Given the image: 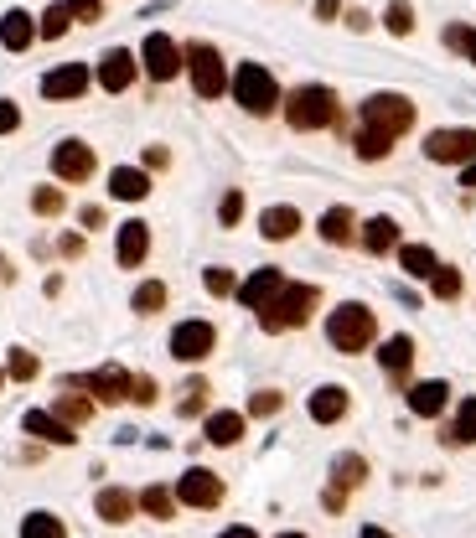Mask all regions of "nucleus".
<instances>
[{"instance_id":"obj_1","label":"nucleus","mask_w":476,"mask_h":538,"mask_svg":"<svg viewBox=\"0 0 476 538\" xmlns=\"http://www.w3.org/2000/svg\"><path fill=\"white\" fill-rule=\"evenodd\" d=\"M337 94L326 83H301V88H290V99H285V119H290V130H326V125H337Z\"/></svg>"},{"instance_id":"obj_2","label":"nucleus","mask_w":476,"mask_h":538,"mask_svg":"<svg viewBox=\"0 0 476 538\" xmlns=\"http://www.w3.org/2000/svg\"><path fill=\"white\" fill-rule=\"evenodd\" d=\"M378 337V316L363 306V301H342L332 316H326V342H332L337 352H363L368 342Z\"/></svg>"},{"instance_id":"obj_3","label":"nucleus","mask_w":476,"mask_h":538,"mask_svg":"<svg viewBox=\"0 0 476 538\" xmlns=\"http://www.w3.org/2000/svg\"><path fill=\"white\" fill-rule=\"evenodd\" d=\"M228 88H233L238 109H249V114H275L280 109V83H275V73L264 63H238Z\"/></svg>"},{"instance_id":"obj_4","label":"nucleus","mask_w":476,"mask_h":538,"mask_svg":"<svg viewBox=\"0 0 476 538\" xmlns=\"http://www.w3.org/2000/svg\"><path fill=\"white\" fill-rule=\"evenodd\" d=\"M316 306H321V290L316 285H285L280 301L259 311V326H264V332H295V326L311 321Z\"/></svg>"},{"instance_id":"obj_5","label":"nucleus","mask_w":476,"mask_h":538,"mask_svg":"<svg viewBox=\"0 0 476 538\" xmlns=\"http://www.w3.org/2000/svg\"><path fill=\"white\" fill-rule=\"evenodd\" d=\"M182 63H187V73H192L197 99H218L223 88H228V68H223V52H218V47L187 42V47H182Z\"/></svg>"},{"instance_id":"obj_6","label":"nucleus","mask_w":476,"mask_h":538,"mask_svg":"<svg viewBox=\"0 0 476 538\" xmlns=\"http://www.w3.org/2000/svg\"><path fill=\"white\" fill-rule=\"evenodd\" d=\"M409 125H414V104H409L404 94H373V99L363 104V130H373V135L399 140Z\"/></svg>"},{"instance_id":"obj_7","label":"nucleus","mask_w":476,"mask_h":538,"mask_svg":"<svg viewBox=\"0 0 476 538\" xmlns=\"http://www.w3.org/2000/svg\"><path fill=\"white\" fill-rule=\"evenodd\" d=\"M425 156L435 166H471L476 161V130H430Z\"/></svg>"},{"instance_id":"obj_8","label":"nucleus","mask_w":476,"mask_h":538,"mask_svg":"<svg viewBox=\"0 0 476 538\" xmlns=\"http://www.w3.org/2000/svg\"><path fill=\"white\" fill-rule=\"evenodd\" d=\"M213 347H218V326L213 321H182L171 332V357L176 363H202Z\"/></svg>"},{"instance_id":"obj_9","label":"nucleus","mask_w":476,"mask_h":538,"mask_svg":"<svg viewBox=\"0 0 476 538\" xmlns=\"http://www.w3.org/2000/svg\"><path fill=\"white\" fill-rule=\"evenodd\" d=\"M140 63H145V73H151L156 83H171L176 73L187 68V63H182V47H176L166 32H151V37H145V47H140Z\"/></svg>"},{"instance_id":"obj_10","label":"nucleus","mask_w":476,"mask_h":538,"mask_svg":"<svg viewBox=\"0 0 476 538\" xmlns=\"http://www.w3.org/2000/svg\"><path fill=\"white\" fill-rule=\"evenodd\" d=\"M176 502H182V507H202V513H207V507H218L223 502V476L207 471V466H192L182 482H176Z\"/></svg>"},{"instance_id":"obj_11","label":"nucleus","mask_w":476,"mask_h":538,"mask_svg":"<svg viewBox=\"0 0 476 538\" xmlns=\"http://www.w3.org/2000/svg\"><path fill=\"white\" fill-rule=\"evenodd\" d=\"M94 145H83V140H57L52 145V171H57V182H88L94 176Z\"/></svg>"},{"instance_id":"obj_12","label":"nucleus","mask_w":476,"mask_h":538,"mask_svg":"<svg viewBox=\"0 0 476 538\" xmlns=\"http://www.w3.org/2000/svg\"><path fill=\"white\" fill-rule=\"evenodd\" d=\"M290 280H285V269H275V264H264V269H254V275L244 280V285H238L233 295H238V301H244L249 311H264V306H275L280 301V290H285Z\"/></svg>"},{"instance_id":"obj_13","label":"nucleus","mask_w":476,"mask_h":538,"mask_svg":"<svg viewBox=\"0 0 476 538\" xmlns=\"http://www.w3.org/2000/svg\"><path fill=\"white\" fill-rule=\"evenodd\" d=\"M73 383H83V394H94L99 404H125L130 399V373L125 368H94L88 378H73Z\"/></svg>"},{"instance_id":"obj_14","label":"nucleus","mask_w":476,"mask_h":538,"mask_svg":"<svg viewBox=\"0 0 476 538\" xmlns=\"http://www.w3.org/2000/svg\"><path fill=\"white\" fill-rule=\"evenodd\" d=\"M88 83H94V73H88L83 63H63V68H52L42 78V99H83Z\"/></svg>"},{"instance_id":"obj_15","label":"nucleus","mask_w":476,"mask_h":538,"mask_svg":"<svg viewBox=\"0 0 476 538\" xmlns=\"http://www.w3.org/2000/svg\"><path fill=\"white\" fill-rule=\"evenodd\" d=\"M145 254H151V223H125L119 228V238H114V259L125 264V269H140L145 264Z\"/></svg>"},{"instance_id":"obj_16","label":"nucleus","mask_w":476,"mask_h":538,"mask_svg":"<svg viewBox=\"0 0 476 538\" xmlns=\"http://www.w3.org/2000/svg\"><path fill=\"white\" fill-rule=\"evenodd\" d=\"M99 83L109 88V94H125V88L135 83V52L130 47H109L99 57Z\"/></svg>"},{"instance_id":"obj_17","label":"nucleus","mask_w":476,"mask_h":538,"mask_svg":"<svg viewBox=\"0 0 476 538\" xmlns=\"http://www.w3.org/2000/svg\"><path fill=\"white\" fill-rule=\"evenodd\" d=\"M445 404H451V383H445V378H425V383L409 388V409L420 414V420H435Z\"/></svg>"},{"instance_id":"obj_18","label":"nucleus","mask_w":476,"mask_h":538,"mask_svg":"<svg viewBox=\"0 0 476 538\" xmlns=\"http://www.w3.org/2000/svg\"><path fill=\"white\" fill-rule=\"evenodd\" d=\"M21 430H26V435H37V440H47V445H73V440H78V430H73V425H63V420H57V414H47V409H26Z\"/></svg>"},{"instance_id":"obj_19","label":"nucleus","mask_w":476,"mask_h":538,"mask_svg":"<svg viewBox=\"0 0 476 538\" xmlns=\"http://www.w3.org/2000/svg\"><path fill=\"white\" fill-rule=\"evenodd\" d=\"M342 414H347V388L342 383H321L311 394V420L316 425H337Z\"/></svg>"},{"instance_id":"obj_20","label":"nucleus","mask_w":476,"mask_h":538,"mask_svg":"<svg viewBox=\"0 0 476 538\" xmlns=\"http://www.w3.org/2000/svg\"><path fill=\"white\" fill-rule=\"evenodd\" d=\"M135 507H140V497H135V492H125V487H104V492L94 497V513H99L104 523H130V518H135Z\"/></svg>"},{"instance_id":"obj_21","label":"nucleus","mask_w":476,"mask_h":538,"mask_svg":"<svg viewBox=\"0 0 476 538\" xmlns=\"http://www.w3.org/2000/svg\"><path fill=\"white\" fill-rule=\"evenodd\" d=\"M32 42H37V21L26 16V11H6V16H0V47H6V52H26Z\"/></svg>"},{"instance_id":"obj_22","label":"nucleus","mask_w":476,"mask_h":538,"mask_svg":"<svg viewBox=\"0 0 476 538\" xmlns=\"http://www.w3.org/2000/svg\"><path fill=\"white\" fill-rule=\"evenodd\" d=\"M145 192H151V176H145L140 166H114V171H109V197H119V202H140Z\"/></svg>"},{"instance_id":"obj_23","label":"nucleus","mask_w":476,"mask_h":538,"mask_svg":"<svg viewBox=\"0 0 476 538\" xmlns=\"http://www.w3.org/2000/svg\"><path fill=\"white\" fill-rule=\"evenodd\" d=\"M295 228H301V213H295V207H264L259 213V233L270 238V244H285V238H295Z\"/></svg>"},{"instance_id":"obj_24","label":"nucleus","mask_w":476,"mask_h":538,"mask_svg":"<svg viewBox=\"0 0 476 538\" xmlns=\"http://www.w3.org/2000/svg\"><path fill=\"white\" fill-rule=\"evenodd\" d=\"M378 363H383V373H389L394 383H404L409 368H414V337H389L383 352H378Z\"/></svg>"},{"instance_id":"obj_25","label":"nucleus","mask_w":476,"mask_h":538,"mask_svg":"<svg viewBox=\"0 0 476 538\" xmlns=\"http://www.w3.org/2000/svg\"><path fill=\"white\" fill-rule=\"evenodd\" d=\"M399 269H404L409 280H430L435 269H440V259H435L430 244H399Z\"/></svg>"},{"instance_id":"obj_26","label":"nucleus","mask_w":476,"mask_h":538,"mask_svg":"<svg viewBox=\"0 0 476 538\" xmlns=\"http://www.w3.org/2000/svg\"><path fill=\"white\" fill-rule=\"evenodd\" d=\"M321 238L326 244H352L357 238V213L352 207H326L321 213Z\"/></svg>"},{"instance_id":"obj_27","label":"nucleus","mask_w":476,"mask_h":538,"mask_svg":"<svg viewBox=\"0 0 476 538\" xmlns=\"http://www.w3.org/2000/svg\"><path fill=\"white\" fill-rule=\"evenodd\" d=\"M207 440H213V445H238V440H244V414H238V409H218V414H207Z\"/></svg>"},{"instance_id":"obj_28","label":"nucleus","mask_w":476,"mask_h":538,"mask_svg":"<svg viewBox=\"0 0 476 538\" xmlns=\"http://www.w3.org/2000/svg\"><path fill=\"white\" fill-rule=\"evenodd\" d=\"M357 238H363L368 254H389V249H399V223L394 218H368Z\"/></svg>"},{"instance_id":"obj_29","label":"nucleus","mask_w":476,"mask_h":538,"mask_svg":"<svg viewBox=\"0 0 476 538\" xmlns=\"http://www.w3.org/2000/svg\"><path fill=\"white\" fill-rule=\"evenodd\" d=\"M363 476H368V461L363 456H337L332 461V492H357V487H363Z\"/></svg>"},{"instance_id":"obj_30","label":"nucleus","mask_w":476,"mask_h":538,"mask_svg":"<svg viewBox=\"0 0 476 538\" xmlns=\"http://www.w3.org/2000/svg\"><path fill=\"white\" fill-rule=\"evenodd\" d=\"M440 440H445V445H471V440H476V399H461L456 425H445Z\"/></svg>"},{"instance_id":"obj_31","label":"nucleus","mask_w":476,"mask_h":538,"mask_svg":"<svg viewBox=\"0 0 476 538\" xmlns=\"http://www.w3.org/2000/svg\"><path fill=\"white\" fill-rule=\"evenodd\" d=\"M140 513H151L156 523H171L176 518V492L171 487H145L140 492Z\"/></svg>"},{"instance_id":"obj_32","label":"nucleus","mask_w":476,"mask_h":538,"mask_svg":"<svg viewBox=\"0 0 476 538\" xmlns=\"http://www.w3.org/2000/svg\"><path fill=\"white\" fill-rule=\"evenodd\" d=\"M57 420H63V425H88V420H94V399H83V394H63V399H57Z\"/></svg>"},{"instance_id":"obj_33","label":"nucleus","mask_w":476,"mask_h":538,"mask_svg":"<svg viewBox=\"0 0 476 538\" xmlns=\"http://www.w3.org/2000/svg\"><path fill=\"white\" fill-rule=\"evenodd\" d=\"M21 538H68L63 518H52V513H26L21 518Z\"/></svg>"},{"instance_id":"obj_34","label":"nucleus","mask_w":476,"mask_h":538,"mask_svg":"<svg viewBox=\"0 0 476 538\" xmlns=\"http://www.w3.org/2000/svg\"><path fill=\"white\" fill-rule=\"evenodd\" d=\"M130 306H135L140 316H156V311H166V285H161V280H145V285L130 295Z\"/></svg>"},{"instance_id":"obj_35","label":"nucleus","mask_w":476,"mask_h":538,"mask_svg":"<svg viewBox=\"0 0 476 538\" xmlns=\"http://www.w3.org/2000/svg\"><path fill=\"white\" fill-rule=\"evenodd\" d=\"M352 151L363 156V161H383L394 151V140L389 135H373V130H357V140H352Z\"/></svg>"},{"instance_id":"obj_36","label":"nucleus","mask_w":476,"mask_h":538,"mask_svg":"<svg viewBox=\"0 0 476 538\" xmlns=\"http://www.w3.org/2000/svg\"><path fill=\"white\" fill-rule=\"evenodd\" d=\"M68 26H73V11H68V6H47L42 21H37V32H42L47 42H57V37H68Z\"/></svg>"},{"instance_id":"obj_37","label":"nucleus","mask_w":476,"mask_h":538,"mask_svg":"<svg viewBox=\"0 0 476 538\" xmlns=\"http://www.w3.org/2000/svg\"><path fill=\"white\" fill-rule=\"evenodd\" d=\"M430 290H435V301H456V295H461V269L440 264L435 275H430Z\"/></svg>"},{"instance_id":"obj_38","label":"nucleus","mask_w":476,"mask_h":538,"mask_svg":"<svg viewBox=\"0 0 476 538\" xmlns=\"http://www.w3.org/2000/svg\"><path fill=\"white\" fill-rule=\"evenodd\" d=\"M202 404H207V378H192V383L182 388V399H176V414H182V420H192V414H202Z\"/></svg>"},{"instance_id":"obj_39","label":"nucleus","mask_w":476,"mask_h":538,"mask_svg":"<svg viewBox=\"0 0 476 538\" xmlns=\"http://www.w3.org/2000/svg\"><path fill=\"white\" fill-rule=\"evenodd\" d=\"M383 26H389L394 37H409L414 32V6H409V0H394V6L383 11Z\"/></svg>"},{"instance_id":"obj_40","label":"nucleus","mask_w":476,"mask_h":538,"mask_svg":"<svg viewBox=\"0 0 476 538\" xmlns=\"http://www.w3.org/2000/svg\"><path fill=\"white\" fill-rule=\"evenodd\" d=\"M37 368H42V363H37V357L26 352V347H11V363H6V373H11L16 383H32V378H37Z\"/></svg>"},{"instance_id":"obj_41","label":"nucleus","mask_w":476,"mask_h":538,"mask_svg":"<svg viewBox=\"0 0 476 538\" xmlns=\"http://www.w3.org/2000/svg\"><path fill=\"white\" fill-rule=\"evenodd\" d=\"M63 207H68V197L57 192V187H37L32 192V213H42V218H57Z\"/></svg>"},{"instance_id":"obj_42","label":"nucleus","mask_w":476,"mask_h":538,"mask_svg":"<svg viewBox=\"0 0 476 538\" xmlns=\"http://www.w3.org/2000/svg\"><path fill=\"white\" fill-rule=\"evenodd\" d=\"M202 285H207V295H233V290H238V280H233V269H223V264H213V269H202Z\"/></svg>"},{"instance_id":"obj_43","label":"nucleus","mask_w":476,"mask_h":538,"mask_svg":"<svg viewBox=\"0 0 476 538\" xmlns=\"http://www.w3.org/2000/svg\"><path fill=\"white\" fill-rule=\"evenodd\" d=\"M280 388H259V394L249 399V414H254V420H270V414H280Z\"/></svg>"},{"instance_id":"obj_44","label":"nucleus","mask_w":476,"mask_h":538,"mask_svg":"<svg viewBox=\"0 0 476 538\" xmlns=\"http://www.w3.org/2000/svg\"><path fill=\"white\" fill-rule=\"evenodd\" d=\"M238 218H244V192L233 187V192H223V202H218V223H223V228H233Z\"/></svg>"},{"instance_id":"obj_45","label":"nucleus","mask_w":476,"mask_h":538,"mask_svg":"<svg viewBox=\"0 0 476 538\" xmlns=\"http://www.w3.org/2000/svg\"><path fill=\"white\" fill-rule=\"evenodd\" d=\"M445 47H456V52H466L471 63H476V32H471V26H445Z\"/></svg>"},{"instance_id":"obj_46","label":"nucleus","mask_w":476,"mask_h":538,"mask_svg":"<svg viewBox=\"0 0 476 538\" xmlns=\"http://www.w3.org/2000/svg\"><path fill=\"white\" fill-rule=\"evenodd\" d=\"M63 6L73 11V21H99L104 16V0H63Z\"/></svg>"},{"instance_id":"obj_47","label":"nucleus","mask_w":476,"mask_h":538,"mask_svg":"<svg viewBox=\"0 0 476 538\" xmlns=\"http://www.w3.org/2000/svg\"><path fill=\"white\" fill-rule=\"evenodd\" d=\"M130 399H135V404H156V378H145V373L130 378Z\"/></svg>"},{"instance_id":"obj_48","label":"nucleus","mask_w":476,"mask_h":538,"mask_svg":"<svg viewBox=\"0 0 476 538\" xmlns=\"http://www.w3.org/2000/svg\"><path fill=\"white\" fill-rule=\"evenodd\" d=\"M16 125H21V109H16L11 99H0V135H11Z\"/></svg>"},{"instance_id":"obj_49","label":"nucleus","mask_w":476,"mask_h":538,"mask_svg":"<svg viewBox=\"0 0 476 538\" xmlns=\"http://www.w3.org/2000/svg\"><path fill=\"white\" fill-rule=\"evenodd\" d=\"M145 166H151V171L171 166V151H166V145H151V151H145Z\"/></svg>"},{"instance_id":"obj_50","label":"nucleus","mask_w":476,"mask_h":538,"mask_svg":"<svg viewBox=\"0 0 476 538\" xmlns=\"http://www.w3.org/2000/svg\"><path fill=\"white\" fill-rule=\"evenodd\" d=\"M337 11H342V0H316V16H321V21H332Z\"/></svg>"},{"instance_id":"obj_51","label":"nucleus","mask_w":476,"mask_h":538,"mask_svg":"<svg viewBox=\"0 0 476 538\" xmlns=\"http://www.w3.org/2000/svg\"><path fill=\"white\" fill-rule=\"evenodd\" d=\"M83 228H104V207H83Z\"/></svg>"},{"instance_id":"obj_52","label":"nucleus","mask_w":476,"mask_h":538,"mask_svg":"<svg viewBox=\"0 0 476 538\" xmlns=\"http://www.w3.org/2000/svg\"><path fill=\"white\" fill-rule=\"evenodd\" d=\"M63 254H68V259H78V254H83V238H78V233H68V238H63Z\"/></svg>"},{"instance_id":"obj_53","label":"nucleus","mask_w":476,"mask_h":538,"mask_svg":"<svg viewBox=\"0 0 476 538\" xmlns=\"http://www.w3.org/2000/svg\"><path fill=\"white\" fill-rule=\"evenodd\" d=\"M218 538H259V533H254V528H244V523H233V528H223Z\"/></svg>"},{"instance_id":"obj_54","label":"nucleus","mask_w":476,"mask_h":538,"mask_svg":"<svg viewBox=\"0 0 476 538\" xmlns=\"http://www.w3.org/2000/svg\"><path fill=\"white\" fill-rule=\"evenodd\" d=\"M11 280H16V269H11V259H6V254H0V285H11Z\"/></svg>"},{"instance_id":"obj_55","label":"nucleus","mask_w":476,"mask_h":538,"mask_svg":"<svg viewBox=\"0 0 476 538\" xmlns=\"http://www.w3.org/2000/svg\"><path fill=\"white\" fill-rule=\"evenodd\" d=\"M357 538H394V533H389V528H373V523H368V528L357 533Z\"/></svg>"},{"instance_id":"obj_56","label":"nucleus","mask_w":476,"mask_h":538,"mask_svg":"<svg viewBox=\"0 0 476 538\" xmlns=\"http://www.w3.org/2000/svg\"><path fill=\"white\" fill-rule=\"evenodd\" d=\"M461 187H476V161H471V166L461 171Z\"/></svg>"},{"instance_id":"obj_57","label":"nucleus","mask_w":476,"mask_h":538,"mask_svg":"<svg viewBox=\"0 0 476 538\" xmlns=\"http://www.w3.org/2000/svg\"><path fill=\"white\" fill-rule=\"evenodd\" d=\"M275 538H306V533H275Z\"/></svg>"},{"instance_id":"obj_58","label":"nucleus","mask_w":476,"mask_h":538,"mask_svg":"<svg viewBox=\"0 0 476 538\" xmlns=\"http://www.w3.org/2000/svg\"><path fill=\"white\" fill-rule=\"evenodd\" d=\"M0 383H6V373H0Z\"/></svg>"}]
</instances>
